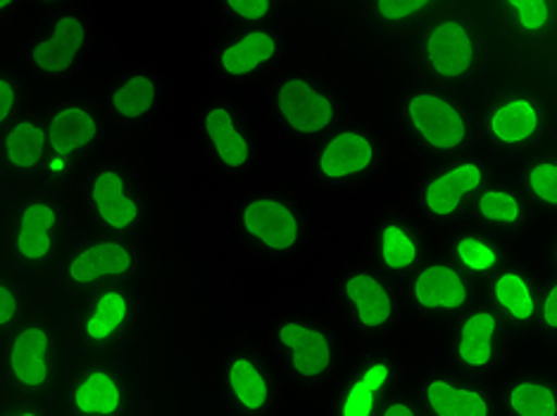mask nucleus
Returning a JSON list of instances; mask_svg holds the SVG:
<instances>
[{"instance_id": "31", "label": "nucleus", "mask_w": 557, "mask_h": 416, "mask_svg": "<svg viewBox=\"0 0 557 416\" xmlns=\"http://www.w3.org/2000/svg\"><path fill=\"white\" fill-rule=\"evenodd\" d=\"M484 12L517 48L541 50L557 41V0H500L486 3Z\"/></svg>"}, {"instance_id": "33", "label": "nucleus", "mask_w": 557, "mask_h": 416, "mask_svg": "<svg viewBox=\"0 0 557 416\" xmlns=\"http://www.w3.org/2000/svg\"><path fill=\"white\" fill-rule=\"evenodd\" d=\"M288 3L282 0H212L200 3L198 12L208 24V31L256 29L284 22Z\"/></svg>"}, {"instance_id": "39", "label": "nucleus", "mask_w": 557, "mask_h": 416, "mask_svg": "<svg viewBox=\"0 0 557 416\" xmlns=\"http://www.w3.org/2000/svg\"><path fill=\"white\" fill-rule=\"evenodd\" d=\"M0 416H62V409H60V402L3 398Z\"/></svg>"}, {"instance_id": "25", "label": "nucleus", "mask_w": 557, "mask_h": 416, "mask_svg": "<svg viewBox=\"0 0 557 416\" xmlns=\"http://www.w3.org/2000/svg\"><path fill=\"white\" fill-rule=\"evenodd\" d=\"M434 255L426 224L405 205H388L376 214L370 231V260L400 283Z\"/></svg>"}, {"instance_id": "17", "label": "nucleus", "mask_w": 557, "mask_h": 416, "mask_svg": "<svg viewBox=\"0 0 557 416\" xmlns=\"http://www.w3.org/2000/svg\"><path fill=\"white\" fill-rule=\"evenodd\" d=\"M146 262L148 250L141 238L91 231L72 238L48 281L60 295L79 300L103 291V288L138 281Z\"/></svg>"}, {"instance_id": "4", "label": "nucleus", "mask_w": 557, "mask_h": 416, "mask_svg": "<svg viewBox=\"0 0 557 416\" xmlns=\"http://www.w3.org/2000/svg\"><path fill=\"white\" fill-rule=\"evenodd\" d=\"M417 79L476 96L491 77V43L484 20L470 3H441L410 41Z\"/></svg>"}, {"instance_id": "9", "label": "nucleus", "mask_w": 557, "mask_h": 416, "mask_svg": "<svg viewBox=\"0 0 557 416\" xmlns=\"http://www.w3.org/2000/svg\"><path fill=\"white\" fill-rule=\"evenodd\" d=\"M479 122L481 148L522 162L548 148L557 129V93L541 79H510L481 100Z\"/></svg>"}, {"instance_id": "36", "label": "nucleus", "mask_w": 557, "mask_h": 416, "mask_svg": "<svg viewBox=\"0 0 557 416\" xmlns=\"http://www.w3.org/2000/svg\"><path fill=\"white\" fill-rule=\"evenodd\" d=\"M32 105V79L15 60L0 65V126L10 124Z\"/></svg>"}, {"instance_id": "18", "label": "nucleus", "mask_w": 557, "mask_h": 416, "mask_svg": "<svg viewBox=\"0 0 557 416\" xmlns=\"http://www.w3.org/2000/svg\"><path fill=\"white\" fill-rule=\"evenodd\" d=\"M144 314L138 281L120 283L74 300L70 340L77 360L120 357L134 338Z\"/></svg>"}, {"instance_id": "8", "label": "nucleus", "mask_w": 557, "mask_h": 416, "mask_svg": "<svg viewBox=\"0 0 557 416\" xmlns=\"http://www.w3.org/2000/svg\"><path fill=\"white\" fill-rule=\"evenodd\" d=\"M72 203L94 231L141 238L156 219V196L144 169L122 153H103L72 186Z\"/></svg>"}, {"instance_id": "6", "label": "nucleus", "mask_w": 557, "mask_h": 416, "mask_svg": "<svg viewBox=\"0 0 557 416\" xmlns=\"http://www.w3.org/2000/svg\"><path fill=\"white\" fill-rule=\"evenodd\" d=\"M70 243V214L60 191L32 184L8 196L3 226H0V252L5 269L24 279H39V276L48 279Z\"/></svg>"}, {"instance_id": "7", "label": "nucleus", "mask_w": 557, "mask_h": 416, "mask_svg": "<svg viewBox=\"0 0 557 416\" xmlns=\"http://www.w3.org/2000/svg\"><path fill=\"white\" fill-rule=\"evenodd\" d=\"M476 96L414 79L396 100L398 124L424 162L453 160L481 148Z\"/></svg>"}, {"instance_id": "27", "label": "nucleus", "mask_w": 557, "mask_h": 416, "mask_svg": "<svg viewBox=\"0 0 557 416\" xmlns=\"http://www.w3.org/2000/svg\"><path fill=\"white\" fill-rule=\"evenodd\" d=\"M0 131V176L20 186L41 184L48 157L46 105L32 103Z\"/></svg>"}, {"instance_id": "32", "label": "nucleus", "mask_w": 557, "mask_h": 416, "mask_svg": "<svg viewBox=\"0 0 557 416\" xmlns=\"http://www.w3.org/2000/svg\"><path fill=\"white\" fill-rule=\"evenodd\" d=\"M500 416H557V371L519 369L496 381Z\"/></svg>"}, {"instance_id": "38", "label": "nucleus", "mask_w": 557, "mask_h": 416, "mask_svg": "<svg viewBox=\"0 0 557 416\" xmlns=\"http://www.w3.org/2000/svg\"><path fill=\"white\" fill-rule=\"evenodd\" d=\"M534 338H539L543 345L557 348V272L541 274L539 317Z\"/></svg>"}, {"instance_id": "13", "label": "nucleus", "mask_w": 557, "mask_h": 416, "mask_svg": "<svg viewBox=\"0 0 557 416\" xmlns=\"http://www.w3.org/2000/svg\"><path fill=\"white\" fill-rule=\"evenodd\" d=\"M298 39L286 22L256 29L208 31L202 62L212 86L240 93L258 91L294 62Z\"/></svg>"}, {"instance_id": "19", "label": "nucleus", "mask_w": 557, "mask_h": 416, "mask_svg": "<svg viewBox=\"0 0 557 416\" xmlns=\"http://www.w3.org/2000/svg\"><path fill=\"white\" fill-rule=\"evenodd\" d=\"M218 393L230 416H276L284 374L272 350L252 338H236L226 345L218 367Z\"/></svg>"}, {"instance_id": "21", "label": "nucleus", "mask_w": 557, "mask_h": 416, "mask_svg": "<svg viewBox=\"0 0 557 416\" xmlns=\"http://www.w3.org/2000/svg\"><path fill=\"white\" fill-rule=\"evenodd\" d=\"M400 388V357L386 343H367L329 388V416H382Z\"/></svg>"}, {"instance_id": "26", "label": "nucleus", "mask_w": 557, "mask_h": 416, "mask_svg": "<svg viewBox=\"0 0 557 416\" xmlns=\"http://www.w3.org/2000/svg\"><path fill=\"white\" fill-rule=\"evenodd\" d=\"M412 393L429 416H500L496 381H481L450 367L422 376Z\"/></svg>"}, {"instance_id": "12", "label": "nucleus", "mask_w": 557, "mask_h": 416, "mask_svg": "<svg viewBox=\"0 0 557 416\" xmlns=\"http://www.w3.org/2000/svg\"><path fill=\"white\" fill-rule=\"evenodd\" d=\"M108 131L120 138L153 134L168 122L172 112V84L168 74L146 60L124 58L88 81Z\"/></svg>"}, {"instance_id": "11", "label": "nucleus", "mask_w": 557, "mask_h": 416, "mask_svg": "<svg viewBox=\"0 0 557 416\" xmlns=\"http://www.w3.org/2000/svg\"><path fill=\"white\" fill-rule=\"evenodd\" d=\"M394 138L384 124L358 117L306 150L302 172L314 191L338 198L356 193L384 174Z\"/></svg>"}, {"instance_id": "5", "label": "nucleus", "mask_w": 557, "mask_h": 416, "mask_svg": "<svg viewBox=\"0 0 557 416\" xmlns=\"http://www.w3.org/2000/svg\"><path fill=\"white\" fill-rule=\"evenodd\" d=\"M226 229L250 257L288 264L306 255L314 238L312 214L298 193L264 184L232 193Z\"/></svg>"}, {"instance_id": "15", "label": "nucleus", "mask_w": 557, "mask_h": 416, "mask_svg": "<svg viewBox=\"0 0 557 416\" xmlns=\"http://www.w3.org/2000/svg\"><path fill=\"white\" fill-rule=\"evenodd\" d=\"M498 179V157L479 148L453 160L422 162L412 181V210L426 226L446 231L470 214L474 198Z\"/></svg>"}, {"instance_id": "41", "label": "nucleus", "mask_w": 557, "mask_h": 416, "mask_svg": "<svg viewBox=\"0 0 557 416\" xmlns=\"http://www.w3.org/2000/svg\"><path fill=\"white\" fill-rule=\"evenodd\" d=\"M543 264H546V272H557V229L546 241V250H543Z\"/></svg>"}, {"instance_id": "30", "label": "nucleus", "mask_w": 557, "mask_h": 416, "mask_svg": "<svg viewBox=\"0 0 557 416\" xmlns=\"http://www.w3.org/2000/svg\"><path fill=\"white\" fill-rule=\"evenodd\" d=\"M541 276L527 262L515 257L484 286V295L517 340L534 336L539 317Z\"/></svg>"}, {"instance_id": "35", "label": "nucleus", "mask_w": 557, "mask_h": 416, "mask_svg": "<svg viewBox=\"0 0 557 416\" xmlns=\"http://www.w3.org/2000/svg\"><path fill=\"white\" fill-rule=\"evenodd\" d=\"M515 184L534 203L543 219H557V146L543 148L536 155L519 162Z\"/></svg>"}, {"instance_id": "16", "label": "nucleus", "mask_w": 557, "mask_h": 416, "mask_svg": "<svg viewBox=\"0 0 557 416\" xmlns=\"http://www.w3.org/2000/svg\"><path fill=\"white\" fill-rule=\"evenodd\" d=\"M270 350L284 378L306 393L332 388L348 355L336 326L310 314H290L272 324Z\"/></svg>"}, {"instance_id": "34", "label": "nucleus", "mask_w": 557, "mask_h": 416, "mask_svg": "<svg viewBox=\"0 0 557 416\" xmlns=\"http://www.w3.org/2000/svg\"><path fill=\"white\" fill-rule=\"evenodd\" d=\"M441 8L438 0H405V3H386V0H372V3H358L362 20L379 34L391 39L408 36L412 41L417 31L434 17Z\"/></svg>"}, {"instance_id": "2", "label": "nucleus", "mask_w": 557, "mask_h": 416, "mask_svg": "<svg viewBox=\"0 0 557 416\" xmlns=\"http://www.w3.org/2000/svg\"><path fill=\"white\" fill-rule=\"evenodd\" d=\"M15 62L32 81L96 79L115 65V43L88 3H46L24 27Z\"/></svg>"}, {"instance_id": "10", "label": "nucleus", "mask_w": 557, "mask_h": 416, "mask_svg": "<svg viewBox=\"0 0 557 416\" xmlns=\"http://www.w3.org/2000/svg\"><path fill=\"white\" fill-rule=\"evenodd\" d=\"M67 374L65 333L48 312H29L0 336L3 398L60 402Z\"/></svg>"}, {"instance_id": "24", "label": "nucleus", "mask_w": 557, "mask_h": 416, "mask_svg": "<svg viewBox=\"0 0 557 416\" xmlns=\"http://www.w3.org/2000/svg\"><path fill=\"white\" fill-rule=\"evenodd\" d=\"M62 416H136V388L120 357L74 360L60 395Z\"/></svg>"}, {"instance_id": "3", "label": "nucleus", "mask_w": 557, "mask_h": 416, "mask_svg": "<svg viewBox=\"0 0 557 416\" xmlns=\"http://www.w3.org/2000/svg\"><path fill=\"white\" fill-rule=\"evenodd\" d=\"M258 91V110L274 141L294 150H308L360 117L344 84L332 74L296 62Z\"/></svg>"}, {"instance_id": "28", "label": "nucleus", "mask_w": 557, "mask_h": 416, "mask_svg": "<svg viewBox=\"0 0 557 416\" xmlns=\"http://www.w3.org/2000/svg\"><path fill=\"white\" fill-rule=\"evenodd\" d=\"M441 252L481 288L517 257L505 238L470 219L443 231Z\"/></svg>"}, {"instance_id": "29", "label": "nucleus", "mask_w": 557, "mask_h": 416, "mask_svg": "<svg viewBox=\"0 0 557 416\" xmlns=\"http://www.w3.org/2000/svg\"><path fill=\"white\" fill-rule=\"evenodd\" d=\"M467 219L484 226L505 241H524L539 229L543 217L534 203L519 191L515 181L496 179L481 191L470 207Z\"/></svg>"}, {"instance_id": "23", "label": "nucleus", "mask_w": 557, "mask_h": 416, "mask_svg": "<svg viewBox=\"0 0 557 416\" xmlns=\"http://www.w3.org/2000/svg\"><path fill=\"white\" fill-rule=\"evenodd\" d=\"M403 291L408 317L424 326H450L474 305L484 288L436 250L403 281Z\"/></svg>"}, {"instance_id": "1", "label": "nucleus", "mask_w": 557, "mask_h": 416, "mask_svg": "<svg viewBox=\"0 0 557 416\" xmlns=\"http://www.w3.org/2000/svg\"><path fill=\"white\" fill-rule=\"evenodd\" d=\"M188 143L200 165L232 193L276 184L274 136L240 93L210 86L188 117Z\"/></svg>"}, {"instance_id": "22", "label": "nucleus", "mask_w": 557, "mask_h": 416, "mask_svg": "<svg viewBox=\"0 0 557 416\" xmlns=\"http://www.w3.org/2000/svg\"><path fill=\"white\" fill-rule=\"evenodd\" d=\"M515 340L510 326L481 293L474 305L450 324L448 367L481 381H496L512 355Z\"/></svg>"}, {"instance_id": "20", "label": "nucleus", "mask_w": 557, "mask_h": 416, "mask_svg": "<svg viewBox=\"0 0 557 416\" xmlns=\"http://www.w3.org/2000/svg\"><path fill=\"white\" fill-rule=\"evenodd\" d=\"M336 293L352 333L367 343H382L408 317L403 283L379 269L370 257L341 272Z\"/></svg>"}, {"instance_id": "14", "label": "nucleus", "mask_w": 557, "mask_h": 416, "mask_svg": "<svg viewBox=\"0 0 557 416\" xmlns=\"http://www.w3.org/2000/svg\"><path fill=\"white\" fill-rule=\"evenodd\" d=\"M48 157L41 184L60 191L106 153L108 124L88 91L58 96L46 103Z\"/></svg>"}, {"instance_id": "37", "label": "nucleus", "mask_w": 557, "mask_h": 416, "mask_svg": "<svg viewBox=\"0 0 557 416\" xmlns=\"http://www.w3.org/2000/svg\"><path fill=\"white\" fill-rule=\"evenodd\" d=\"M29 314V286L24 276L3 267L0 274V336Z\"/></svg>"}, {"instance_id": "40", "label": "nucleus", "mask_w": 557, "mask_h": 416, "mask_svg": "<svg viewBox=\"0 0 557 416\" xmlns=\"http://www.w3.org/2000/svg\"><path fill=\"white\" fill-rule=\"evenodd\" d=\"M382 416H429L424 407L417 402L412 388H398L391 400L386 402V407Z\"/></svg>"}]
</instances>
